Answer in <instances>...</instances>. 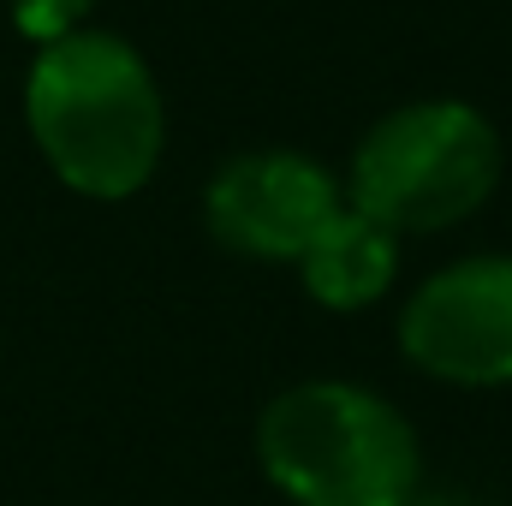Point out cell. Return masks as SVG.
<instances>
[{
  "mask_svg": "<svg viewBox=\"0 0 512 506\" xmlns=\"http://www.w3.org/2000/svg\"><path fill=\"white\" fill-rule=\"evenodd\" d=\"M298 274H304V292L322 310H340V316L370 310L399 274V233H387L382 221H370L346 203L310 239V251L298 256Z\"/></svg>",
  "mask_w": 512,
  "mask_h": 506,
  "instance_id": "8992f818",
  "label": "cell"
},
{
  "mask_svg": "<svg viewBox=\"0 0 512 506\" xmlns=\"http://www.w3.org/2000/svg\"><path fill=\"white\" fill-rule=\"evenodd\" d=\"M501 185V137L471 102H411L364 131L346 203L387 233H447Z\"/></svg>",
  "mask_w": 512,
  "mask_h": 506,
  "instance_id": "3957f363",
  "label": "cell"
},
{
  "mask_svg": "<svg viewBox=\"0 0 512 506\" xmlns=\"http://www.w3.org/2000/svg\"><path fill=\"white\" fill-rule=\"evenodd\" d=\"M411 506H477V501H459V495H423V489H417Z\"/></svg>",
  "mask_w": 512,
  "mask_h": 506,
  "instance_id": "ba28073f",
  "label": "cell"
},
{
  "mask_svg": "<svg viewBox=\"0 0 512 506\" xmlns=\"http://www.w3.org/2000/svg\"><path fill=\"white\" fill-rule=\"evenodd\" d=\"M96 0H12V24L42 48V42H60L72 30H84Z\"/></svg>",
  "mask_w": 512,
  "mask_h": 506,
  "instance_id": "52a82bcc",
  "label": "cell"
},
{
  "mask_svg": "<svg viewBox=\"0 0 512 506\" xmlns=\"http://www.w3.org/2000/svg\"><path fill=\"white\" fill-rule=\"evenodd\" d=\"M399 352L453 387L512 381V256L435 268L399 310Z\"/></svg>",
  "mask_w": 512,
  "mask_h": 506,
  "instance_id": "277c9868",
  "label": "cell"
},
{
  "mask_svg": "<svg viewBox=\"0 0 512 506\" xmlns=\"http://www.w3.org/2000/svg\"><path fill=\"white\" fill-rule=\"evenodd\" d=\"M24 120L42 161L96 203L143 191L167 143L149 60L114 30H72L42 42L24 78Z\"/></svg>",
  "mask_w": 512,
  "mask_h": 506,
  "instance_id": "6da1fadb",
  "label": "cell"
},
{
  "mask_svg": "<svg viewBox=\"0 0 512 506\" xmlns=\"http://www.w3.org/2000/svg\"><path fill=\"white\" fill-rule=\"evenodd\" d=\"M340 209L346 185L298 149H256L227 161L203 197L209 233L251 262H298Z\"/></svg>",
  "mask_w": 512,
  "mask_h": 506,
  "instance_id": "5b68a950",
  "label": "cell"
},
{
  "mask_svg": "<svg viewBox=\"0 0 512 506\" xmlns=\"http://www.w3.org/2000/svg\"><path fill=\"white\" fill-rule=\"evenodd\" d=\"M262 477L292 506H411L423 489L417 429L358 381H298L256 423Z\"/></svg>",
  "mask_w": 512,
  "mask_h": 506,
  "instance_id": "7a4b0ae2",
  "label": "cell"
}]
</instances>
